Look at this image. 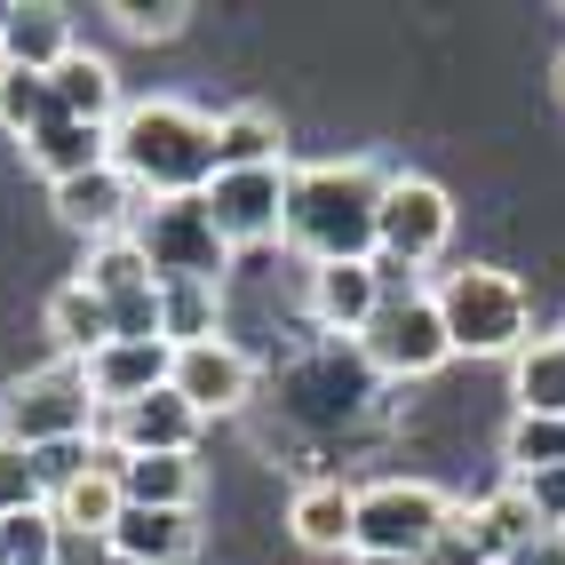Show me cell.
I'll return each mask as SVG.
<instances>
[{
  "label": "cell",
  "mask_w": 565,
  "mask_h": 565,
  "mask_svg": "<svg viewBox=\"0 0 565 565\" xmlns=\"http://www.w3.org/2000/svg\"><path fill=\"white\" fill-rule=\"evenodd\" d=\"M72 49V9H49V0H24V9H0V64L17 72H56Z\"/></svg>",
  "instance_id": "cell-16"
},
{
  "label": "cell",
  "mask_w": 565,
  "mask_h": 565,
  "mask_svg": "<svg viewBox=\"0 0 565 565\" xmlns=\"http://www.w3.org/2000/svg\"><path fill=\"white\" fill-rule=\"evenodd\" d=\"M557 334H565V327H557Z\"/></svg>",
  "instance_id": "cell-36"
},
{
  "label": "cell",
  "mask_w": 565,
  "mask_h": 565,
  "mask_svg": "<svg viewBox=\"0 0 565 565\" xmlns=\"http://www.w3.org/2000/svg\"><path fill=\"white\" fill-rule=\"evenodd\" d=\"M446 239H455V200H446V183H430V175H391V183H383V215H374V255L423 271V263L446 255Z\"/></svg>",
  "instance_id": "cell-8"
},
{
  "label": "cell",
  "mask_w": 565,
  "mask_h": 565,
  "mask_svg": "<svg viewBox=\"0 0 565 565\" xmlns=\"http://www.w3.org/2000/svg\"><path fill=\"white\" fill-rule=\"evenodd\" d=\"M120 502H136V510H192L200 502V462L192 455H120Z\"/></svg>",
  "instance_id": "cell-22"
},
{
  "label": "cell",
  "mask_w": 565,
  "mask_h": 565,
  "mask_svg": "<svg viewBox=\"0 0 565 565\" xmlns=\"http://www.w3.org/2000/svg\"><path fill=\"white\" fill-rule=\"evenodd\" d=\"M430 295H438L455 359H518L534 343V303H525V287L510 271H494V263H462V271H446Z\"/></svg>",
  "instance_id": "cell-3"
},
{
  "label": "cell",
  "mask_w": 565,
  "mask_h": 565,
  "mask_svg": "<svg viewBox=\"0 0 565 565\" xmlns=\"http://www.w3.org/2000/svg\"><path fill=\"white\" fill-rule=\"evenodd\" d=\"M502 462H510V486L542 478V470H565V423H557V414H510Z\"/></svg>",
  "instance_id": "cell-25"
},
{
  "label": "cell",
  "mask_w": 565,
  "mask_h": 565,
  "mask_svg": "<svg viewBox=\"0 0 565 565\" xmlns=\"http://www.w3.org/2000/svg\"><path fill=\"white\" fill-rule=\"evenodd\" d=\"M510 398H518V414H557L565 423V334H534L510 359Z\"/></svg>",
  "instance_id": "cell-24"
},
{
  "label": "cell",
  "mask_w": 565,
  "mask_h": 565,
  "mask_svg": "<svg viewBox=\"0 0 565 565\" xmlns=\"http://www.w3.org/2000/svg\"><path fill=\"white\" fill-rule=\"evenodd\" d=\"M104 17L120 24L128 41H168V32H183V17H192V9H183V0H160V9H143V0H120V9H104Z\"/></svg>",
  "instance_id": "cell-30"
},
{
  "label": "cell",
  "mask_w": 565,
  "mask_h": 565,
  "mask_svg": "<svg viewBox=\"0 0 565 565\" xmlns=\"http://www.w3.org/2000/svg\"><path fill=\"white\" fill-rule=\"evenodd\" d=\"M56 565H111V534H72V525H56Z\"/></svg>",
  "instance_id": "cell-32"
},
{
  "label": "cell",
  "mask_w": 565,
  "mask_h": 565,
  "mask_svg": "<svg viewBox=\"0 0 565 565\" xmlns=\"http://www.w3.org/2000/svg\"><path fill=\"white\" fill-rule=\"evenodd\" d=\"M207 430V414L192 398H175V391H152V398H136V406H111L96 438L104 446H120V455H192Z\"/></svg>",
  "instance_id": "cell-10"
},
{
  "label": "cell",
  "mask_w": 565,
  "mask_h": 565,
  "mask_svg": "<svg viewBox=\"0 0 565 565\" xmlns=\"http://www.w3.org/2000/svg\"><path fill=\"white\" fill-rule=\"evenodd\" d=\"M24 160L49 175V192L72 175H96L111 168V128H81V120H49L41 136H24Z\"/></svg>",
  "instance_id": "cell-19"
},
{
  "label": "cell",
  "mask_w": 565,
  "mask_h": 565,
  "mask_svg": "<svg viewBox=\"0 0 565 565\" xmlns=\"http://www.w3.org/2000/svg\"><path fill=\"white\" fill-rule=\"evenodd\" d=\"M168 391L192 398L207 423H215V414H239V406L255 398V359H247L239 343H223V334H215V343H183V351H175V374H168Z\"/></svg>",
  "instance_id": "cell-11"
},
{
  "label": "cell",
  "mask_w": 565,
  "mask_h": 565,
  "mask_svg": "<svg viewBox=\"0 0 565 565\" xmlns=\"http://www.w3.org/2000/svg\"><path fill=\"white\" fill-rule=\"evenodd\" d=\"M525 502H534V525H542V534H565V470L525 478Z\"/></svg>",
  "instance_id": "cell-31"
},
{
  "label": "cell",
  "mask_w": 565,
  "mask_h": 565,
  "mask_svg": "<svg viewBox=\"0 0 565 565\" xmlns=\"http://www.w3.org/2000/svg\"><path fill=\"white\" fill-rule=\"evenodd\" d=\"M104 406L88 391V374L56 359V366H32L17 374L9 391H0V438L24 446V455H41V446H72V438H96Z\"/></svg>",
  "instance_id": "cell-4"
},
{
  "label": "cell",
  "mask_w": 565,
  "mask_h": 565,
  "mask_svg": "<svg viewBox=\"0 0 565 565\" xmlns=\"http://www.w3.org/2000/svg\"><path fill=\"white\" fill-rule=\"evenodd\" d=\"M49 88H56V111H64V120H81V128H111V120H120V72H111L96 49H72L56 72H49Z\"/></svg>",
  "instance_id": "cell-18"
},
{
  "label": "cell",
  "mask_w": 565,
  "mask_h": 565,
  "mask_svg": "<svg viewBox=\"0 0 565 565\" xmlns=\"http://www.w3.org/2000/svg\"><path fill=\"white\" fill-rule=\"evenodd\" d=\"M200 550V518L192 510H120L111 525V557H136V565H192Z\"/></svg>",
  "instance_id": "cell-17"
},
{
  "label": "cell",
  "mask_w": 565,
  "mask_h": 565,
  "mask_svg": "<svg viewBox=\"0 0 565 565\" xmlns=\"http://www.w3.org/2000/svg\"><path fill=\"white\" fill-rule=\"evenodd\" d=\"M160 334L175 351L183 343H215V334H223V287H200V279L160 287Z\"/></svg>",
  "instance_id": "cell-26"
},
{
  "label": "cell",
  "mask_w": 565,
  "mask_h": 565,
  "mask_svg": "<svg viewBox=\"0 0 565 565\" xmlns=\"http://www.w3.org/2000/svg\"><path fill=\"white\" fill-rule=\"evenodd\" d=\"M557 542H565V534H557Z\"/></svg>",
  "instance_id": "cell-35"
},
{
  "label": "cell",
  "mask_w": 565,
  "mask_h": 565,
  "mask_svg": "<svg viewBox=\"0 0 565 565\" xmlns=\"http://www.w3.org/2000/svg\"><path fill=\"white\" fill-rule=\"evenodd\" d=\"M49 120H64V111H56V88H49V72H17V64H0V128L24 143V136H41Z\"/></svg>",
  "instance_id": "cell-27"
},
{
  "label": "cell",
  "mask_w": 565,
  "mask_h": 565,
  "mask_svg": "<svg viewBox=\"0 0 565 565\" xmlns=\"http://www.w3.org/2000/svg\"><path fill=\"white\" fill-rule=\"evenodd\" d=\"M303 303L319 334H366L374 311H383V279H374V263H319Z\"/></svg>",
  "instance_id": "cell-14"
},
{
  "label": "cell",
  "mask_w": 565,
  "mask_h": 565,
  "mask_svg": "<svg viewBox=\"0 0 565 565\" xmlns=\"http://www.w3.org/2000/svg\"><path fill=\"white\" fill-rule=\"evenodd\" d=\"M88 391H96V406L111 414V406H136V398H152V391H168V374H175V343H104L88 366Z\"/></svg>",
  "instance_id": "cell-13"
},
{
  "label": "cell",
  "mask_w": 565,
  "mask_h": 565,
  "mask_svg": "<svg viewBox=\"0 0 565 565\" xmlns=\"http://www.w3.org/2000/svg\"><path fill=\"white\" fill-rule=\"evenodd\" d=\"M287 534L319 550V557H343L359 542V486L343 478H311V486H295V502H287Z\"/></svg>",
  "instance_id": "cell-15"
},
{
  "label": "cell",
  "mask_w": 565,
  "mask_h": 565,
  "mask_svg": "<svg viewBox=\"0 0 565 565\" xmlns=\"http://www.w3.org/2000/svg\"><path fill=\"white\" fill-rule=\"evenodd\" d=\"M446 525H455V502H446L438 486L374 478V486H359V542H351V557H414L423 565L446 542Z\"/></svg>",
  "instance_id": "cell-5"
},
{
  "label": "cell",
  "mask_w": 565,
  "mask_h": 565,
  "mask_svg": "<svg viewBox=\"0 0 565 565\" xmlns=\"http://www.w3.org/2000/svg\"><path fill=\"white\" fill-rule=\"evenodd\" d=\"M351 565H414V557H351Z\"/></svg>",
  "instance_id": "cell-33"
},
{
  "label": "cell",
  "mask_w": 565,
  "mask_h": 565,
  "mask_svg": "<svg viewBox=\"0 0 565 565\" xmlns=\"http://www.w3.org/2000/svg\"><path fill=\"white\" fill-rule=\"evenodd\" d=\"M111 565H136V557H111Z\"/></svg>",
  "instance_id": "cell-34"
},
{
  "label": "cell",
  "mask_w": 565,
  "mask_h": 565,
  "mask_svg": "<svg viewBox=\"0 0 565 565\" xmlns=\"http://www.w3.org/2000/svg\"><path fill=\"white\" fill-rule=\"evenodd\" d=\"M49 334H56V351H64L72 366H88L104 343H120V327H111V303H104V295H88L81 279H64V287L49 295Z\"/></svg>",
  "instance_id": "cell-20"
},
{
  "label": "cell",
  "mask_w": 565,
  "mask_h": 565,
  "mask_svg": "<svg viewBox=\"0 0 565 565\" xmlns=\"http://www.w3.org/2000/svg\"><path fill=\"white\" fill-rule=\"evenodd\" d=\"M287 183H295V168H223L215 183H207V215H215V232H223V247H263V239H279V223H287Z\"/></svg>",
  "instance_id": "cell-9"
},
{
  "label": "cell",
  "mask_w": 565,
  "mask_h": 565,
  "mask_svg": "<svg viewBox=\"0 0 565 565\" xmlns=\"http://www.w3.org/2000/svg\"><path fill=\"white\" fill-rule=\"evenodd\" d=\"M0 565H56V518L49 510L0 518Z\"/></svg>",
  "instance_id": "cell-28"
},
{
  "label": "cell",
  "mask_w": 565,
  "mask_h": 565,
  "mask_svg": "<svg viewBox=\"0 0 565 565\" xmlns=\"http://www.w3.org/2000/svg\"><path fill=\"white\" fill-rule=\"evenodd\" d=\"M120 446H104V462L88 470V478H72L64 494H49V518L56 525H72V534H111L120 525Z\"/></svg>",
  "instance_id": "cell-21"
},
{
  "label": "cell",
  "mask_w": 565,
  "mask_h": 565,
  "mask_svg": "<svg viewBox=\"0 0 565 565\" xmlns=\"http://www.w3.org/2000/svg\"><path fill=\"white\" fill-rule=\"evenodd\" d=\"M223 168H287V136H279V111L239 104L215 120V175Z\"/></svg>",
  "instance_id": "cell-23"
},
{
  "label": "cell",
  "mask_w": 565,
  "mask_h": 565,
  "mask_svg": "<svg viewBox=\"0 0 565 565\" xmlns=\"http://www.w3.org/2000/svg\"><path fill=\"white\" fill-rule=\"evenodd\" d=\"M359 351L374 374H391V383H423V374H438L446 359H455V343H446V319H438V295H398V303L374 311V327L359 334Z\"/></svg>",
  "instance_id": "cell-7"
},
{
  "label": "cell",
  "mask_w": 565,
  "mask_h": 565,
  "mask_svg": "<svg viewBox=\"0 0 565 565\" xmlns=\"http://www.w3.org/2000/svg\"><path fill=\"white\" fill-rule=\"evenodd\" d=\"M24 510H49V486H41V462L24 446L0 438V518H24Z\"/></svg>",
  "instance_id": "cell-29"
},
{
  "label": "cell",
  "mask_w": 565,
  "mask_h": 565,
  "mask_svg": "<svg viewBox=\"0 0 565 565\" xmlns=\"http://www.w3.org/2000/svg\"><path fill=\"white\" fill-rule=\"evenodd\" d=\"M111 168H120L143 200H200L215 183V120L175 96L128 104L111 120Z\"/></svg>",
  "instance_id": "cell-2"
},
{
  "label": "cell",
  "mask_w": 565,
  "mask_h": 565,
  "mask_svg": "<svg viewBox=\"0 0 565 565\" xmlns=\"http://www.w3.org/2000/svg\"><path fill=\"white\" fill-rule=\"evenodd\" d=\"M128 239H136L143 263H152L160 287H183V279L223 287V271H232V247H223L207 200H143V215H136Z\"/></svg>",
  "instance_id": "cell-6"
},
{
  "label": "cell",
  "mask_w": 565,
  "mask_h": 565,
  "mask_svg": "<svg viewBox=\"0 0 565 565\" xmlns=\"http://www.w3.org/2000/svg\"><path fill=\"white\" fill-rule=\"evenodd\" d=\"M383 183L366 160H319L295 168L287 183V223L279 239L319 271V263H374V215H383Z\"/></svg>",
  "instance_id": "cell-1"
},
{
  "label": "cell",
  "mask_w": 565,
  "mask_h": 565,
  "mask_svg": "<svg viewBox=\"0 0 565 565\" xmlns=\"http://www.w3.org/2000/svg\"><path fill=\"white\" fill-rule=\"evenodd\" d=\"M56 215L72 223V232H88V247H96V239H128L136 215H143V192H136L120 168H96V175L56 183Z\"/></svg>",
  "instance_id": "cell-12"
}]
</instances>
